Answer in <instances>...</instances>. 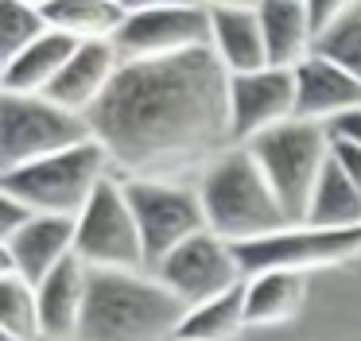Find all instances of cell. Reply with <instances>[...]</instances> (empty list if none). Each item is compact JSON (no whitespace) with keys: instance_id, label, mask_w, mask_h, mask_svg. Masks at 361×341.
Instances as JSON below:
<instances>
[{"instance_id":"6da1fadb","label":"cell","mask_w":361,"mask_h":341,"mask_svg":"<svg viewBox=\"0 0 361 341\" xmlns=\"http://www.w3.org/2000/svg\"><path fill=\"white\" fill-rule=\"evenodd\" d=\"M90 128L121 178L202 175L233 147L229 74L210 46L175 58L125 62L90 113Z\"/></svg>"},{"instance_id":"7a4b0ae2","label":"cell","mask_w":361,"mask_h":341,"mask_svg":"<svg viewBox=\"0 0 361 341\" xmlns=\"http://www.w3.org/2000/svg\"><path fill=\"white\" fill-rule=\"evenodd\" d=\"M198 194H202L210 232H218L221 240H229L237 248L276 237L291 225L268 175L260 170V163L252 159L249 147L241 144L221 151L198 175Z\"/></svg>"},{"instance_id":"3957f363","label":"cell","mask_w":361,"mask_h":341,"mask_svg":"<svg viewBox=\"0 0 361 341\" xmlns=\"http://www.w3.org/2000/svg\"><path fill=\"white\" fill-rule=\"evenodd\" d=\"M183 314L152 271H94L78 341H171Z\"/></svg>"},{"instance_id":"277c9868","label":"cell","mask_w":361,"mask_h":341,"mask_svg":"<svg viewBox=\"0 0 361 341\" xmlns=\"http://www.w3.org/2000/svg\"><path fill=\"white\" fill-rule=\"evenodd\" d=\"M109 175H113L109 151L97 140H90L82 147L35 159L27 167L0 170V190L32 206L35 213L78 217Z\"/></svg>"},{"instance_id":"5b68a950","label":"cell","mask_w":361,"mask_h":341,"mask_svg":"<svg viewBox=\"0 0 361 341\" xmlns=\"http://www.w3.org/2000/svg\"><path fill=\"white\" fill-rule=\"evenodd\" d=\"M252 151V159L260 163V170L268 175L276 198L283 202V213L291 225L307 221L311 209L314 186L330 167V132L326 124H311V120H288L280 128L264 132L260 140L245 144Z\"/></svg>"},{"instance_id":"8992f818","label":"cell","mask_w":361,"mask_h":341,"mask_svg":"<svg viewBox=\"0 0 361 341\" xmlns=\"http://www.w3.org/2000/svg\"><path fill=\"white\" fill-rule=\"evenodd\" d=\"M90 140V116L71 113L43 93H0V170L27 167Z\"/></svg>"},{"instance_id":"52a82bcc","label":"cell","mask_w":361,"mask_h":341,"mask_svg":"<svg viewBox=\"0 0 361 341\" xmlns=\"http://www.w3.org/2000/svg\"><path fill=\"white\" fill-rule=\"evenodd\" d=\"M121 182H125L136 225H140L144 252H148V271L167 252H175L190 237L210 229L198 182H187V178H121Z\"/></svg>"},{"instance_id":"ba28073f","label":"cell","mask_w":361,"mask_h":341,"mask_svg":"<svg viewBox=\"0 0 361 341\" xmlns=\"http://www.w3.org/2000/svg\"><path fill=\"white\" fill-rule=\"evenodd\" d=\"M78 260H86L94 271H148V252L136 213L128 206L125 182L109 175L90 206L78 213Z\"/></svg>"},{"instance_id":"9c48e42d","label":"cell","mask_w":361,"mask_h":341,"mask_svg":"<svg viewBox=\"0 0 361 341\" xmlns=\"http://www.w3.org/2000/svg\"><path fill=\"white\" fill-rule=\"evenodd\" d=\"M152 275L183 302V306H202L210 299H221V294L237 291L245 283V264L237 244L221 240L218 232H198L187 244H179L175 252H167L164 260L152 268Z\"/></svg>"},{"instance_id":"30bf717a","label":"cell","mask_w":361,"mask_h":341,"mask_svg":"<svg viewBox=\"0 0 361 341\" xmlns=\"http://www.w3.org/2000/svg\"><path fill=\"white\" fill-rule=\"evenodd\" d=\"M245 264V275L257 271H314V268H334L353 256H361V225L353 229H319V225H288L276 237H264L257 244L237 248Z\"/></svg>"},{"instance_id":"8fae6325","label":"cell","mask_w":361,"mask_h":341,"mask_svg":"<svg viewBox=\"0 0 361 341\" xmlns=\"http://www.w3.org/2000/svg\"><path fill=\"white\" fill-rule=\"evenodd\" d=\"M113 43L125 62H152L202 51V46H210V8L175 4L152 8V12H128L125 27Z\"/></svg>"},{"instance_id":"7c38bea8","label":"cell","mask_w":361,"mask_h":341,"mask_svg":"<svg viewBox=\"0 0 361 341\" xmlns=\"http://www.w3.org/2000/svg\"><path fill=\"white\" fill-rule=\"evenodd\" d=\"M299 89H295V70L264 66L252 74L229 78V128L233 144H252L264 132L295 120Z\"/></svg>"},{"instance_id":"4fadbf2b","label":"cell","mask_w":361,"mask_h":341,"mask_svg":"<svg viewBox=\"0 0 361 341\" xmlns=\"http://www.w3.org/2000/svg\"><path fill=\"white\" fill-rule=\"evenodd\" d=\"M78 248V217L35 213L16 237L0 240V271H16L32 287H39L59 264H66Z\"/></svg>"},{"instance_id":"5bb4252c","label":"cell","mask_w":361,"mask_h":341,"mask_svg":"<svg viewBox=\"0 0 361 341\" xmlns=\"http://www.w3.org/2000/svg\"><path fill=\"white\" fill-rule=\"evenodd\" d=\"M121 66H125V58H121L113 39L109 43H78V51L71 54V62L63 66V74L55 78V85L43 97H51L55 105L71 108V113L90 116L109 93Z\"/></svg>"},{"instance_id":"9a60e30c","label":"cell","mask_w":361,"mask_h":341,"mask_svg":"<svg viewBox=\"0 0 361 341\" xmlns=\"http://www.w3.org/2000/svg\"><path fill=\"white\" fill-rule=\"evenodd\" d=\"M295 89H299L295 116L311 124H330L361 105V82L319 51L295 70Z\"/></svg>"},{"instance_id":"2e32d148","label":"cell","mask_w":361,"mask_h":341,"mask_svg":"<svg viewBox=\"0 0 361 341\" xmlns=\"http://www.w3.org/2000/svg\"><path fill=\"white\" fill-rule=\"evenodd\" d=\"M90 268L86 260L71 256L66 264H59L39 287V318H43V337H59V341H78L82 318H86V299H90Z\"/></svg>"},{"instance_id":"e0dca14e","label":"cell","mask_w":361,"mask_h":341,"mask_svg":"<svg viewBox=\"0 0 361 341\" xmlns=\"http://www.w3.org/2000/svg\"><path fill=\"white\" fill-rule=\"evenodd\" d=\"M257 16H260V31H264L268 66L299 70L314 54L319 35H314L307 0H260Z\"/></svg>"},{"instance_id":"ac0fdd59","label":"cell","mask_w":361,"mask_h":341,"mask_svg":"<svg viewBox=\"0 0 361 341\" xmlns=\"http://www.w3.org/2000/svg\"><path fill=\"white\" fill-rule=\"evenodd\" d=\"M210 51L226 66L229 78L252 74L268 66L264 31H260L257 8H229V12H210Z\"/></svg>"},{"instance_id":"d6986e66","label":"cell","mask_w":361,"mask_h":341,"mask_svg":"<svg viewBox=\"0 0 361 341\" xmlns=\"http://www.w3.org/2000/svg\"><path fill=\"white\" fill-rule=\"evenodd\" d=\"M307 302V275L303 271H257L245 279V322L249 330H272L299 318Z\"/></svg>"},{"instance_id":"ffe728a7","label":"cell","mask_w":361,"mask_h":341,"mask_svg":"<svg viewBox=\"0 0 361 341\" xmlns=\"http://www.w3.org/2000/svg\"><path fill=\"white\" fill-rule=\"evenodd\" d=\"M74 51H78V39L51 27L32 46H24L16 58L4 62V70H0V89L4 93H47L55 85V78L63 74V66L71 62Z\"/></svg>"},{"instance_id":"44dd1931","label":"cell","mask_w":361,"mask_h":341,"mask_svg":"<svg viewBox=\"0 0 361 341\" xmlns=\"http://www.w3.org/2000/svg\"><path fill=\"white\" fill-rule=\"evenodd\" d=\"M47 23L78 43H109L121 35L128 12L121 0H55L43 8Z\"/></svg>"},{"instance_id":"7402d4cb","label":"cell","mask_w":361,"mask_h":341,"mask_svg":"<svg viewBox=\"0 0 361 341\" xmlns=\"http://www.w3.org/2000/svg\"><path fill=\"white\" fill-rule=\"evenodd\" d=\"M241 330H249V322H245V283L237 291L221 294V299L190 306L171 341H233Z\"/></svg>"},{"instance_id":"603a6c76","label":"cell","mask_w":361,"mask_h":341,"mask_svg":"<svg viewBox=\"0 0 361 341\" xmlns=\"http://www.w3.org/2000/svg\"><path fill=\"white\" fill-rule=\"evenodd\" d=\"M0 341H43L39 294L16 271H0Z\"/></svg>"},{"instance_id":"cb8c5ba5","label":"cell","mask_w":361,"mask_h":341,"mask_svg":"<svg viewBox=\"0 0 361 341\" xmlns=\"http://www.w3.org/2000/svg\"><path fill=\"white\" fill-rule=\"evenodd\" d=\"M303 225H319V229H353V225H361V190L334 163L314 186V198Z\"/></svg>"},{"instance_id":"d4e9b609","label":"cell","mask_w":361,"mask_h":341,"mask_svg":"<svg viewBox=\"0 0 361 341\" xmlns=\"http://www.w3.org/2000/svg\"><path fill=\"white\" fill-rule=\"evenodd\" d=\"M47 31L51 23L43 8L27 4V0H0V54H4V62L16 58L24 46H32Z\"/></svg>"},{"instance_id":"484cf974","label":"cell","mask_w":361,"mask_h":341,"mask_svg":"<svg viewBox=\"0 0 361 341\" xmlns=\"http://www.w3.org/2000/svg\"><path fill=\"white\" fill-rule=\"evenodd\" d=\"M314 51L334 58L345 74H353L361 82V8L350 12L345 20H338L334 27H326L314 43Z\"/></svg>"},{"instance_id":"4316f807","label":"cell","mask_w":361,"mask_h":341,"mask_svg":"<svg viewBox=\"0 0 361 341\" xmlns=\"http://www.w3.org/2000/svg\"><path fill=\"white\" fill-rule=\"evenodd\" d=\"M361 0H307V12H311L314 35H322L326 27H334L338 20H345L350 12H357Z\"/></svg>"},{"instance_id":"83f0119b","label":"cell","mask_w":361,"mask_h":341,"mask_svg":"<svg viewBox=\"0 0 361 341\" xmlns=\"http://www.w3.org/2000/svg\"><path fill=\"white\" fill-rule=\"evenodd\" d=\"M32 217H35V209H32V206H24L20 198H12V194L0 190V240L16 237V232L24 229V225L32 221Z\"/></svg>"},{"instance_id":"f1b7e54d","label":"cell","mask_w":361,"mask_h":341,"mask_svg":"<svg viewBox=\"0 0 361 341\" xmlns=\"http://www.w3.org/2000/svg\"><path fill=\"white\" fill-rule=\"evenodd\" d=\"M330 163L350 178L361 190V147L357 144H342V140H330Z\"/></svg>"},{"instance_id":"f546056e","label":"cell","mask_w":361,"mask_h":341,"mask_svg":"<svg viewBox=\"0 0 361 341\" xmlns=\"http://www.w3.org/2000/svg\"><path fill=\"white\" fill-rule=\"evenodd\" d=\"M330 140H342V144H357L361 147V105L350 108V113H342L338 120L326 124Z\"/></svg>"},{"instance_id":"4dcf8cb0","label":"cell","mask_w":361,"mask_h":341,"mask_svg":"<svg viewBox=\"0 0 361 341\" xmlns=\"http://www.w3.org/2000/svg\"><path fill=\"white\" fill-rule=\"evenodd\" d=\"M125 12H152V8H175V4H198V0H121Z\"/></svg>"},{"instance_id":"1f68e13d","label":"cell","mask_w":361,"mask_h":341,"mask_svg":"<svg viewBox=\"0 0 361 341\" xmlns=\"http://www.w3.org/2000/svg\"><path fill=\"white\" fill-rule=\"evenodd\" d=\"M210 12H229V8H260V0H198Z\"/></svg>"},{"instance_id":"d6a6232c","label":"cell","mask_w":361,"mask_h":341,"mask_svg":"<svg viewBox=\"0 0 361 341\" xmlns=\"http://www.w3.org/2000/svg\"><path fill=\"white\" fill-rule=\"evenodd\" d=\"M27 4H35V8H47V4H55V0H27Z\"/></svg>"},{"instance_id":"836d02e7","label":"cell","mask_w":361,"mask_h":341,"mask_svg":"<svg viewBox=\"0 0 361 341\" xmlns=\"http://www.w3.org/2000/svg\"><path fill=\"white\" fill-rule=\"evenodd\" d=\"M43 341H59V337H43Z\"/></svg>"}]
</instances>
